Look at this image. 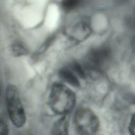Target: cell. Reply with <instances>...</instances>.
I'll return each instance as SVG.
<instances>
[{"instance_id": "6da1fadb", "label": "cell", "mask_w": 135, "mask_h": 135, "mask_svg": "<svg viewBox=\"0 0 135 135\" xmlns=\"http://www.w3.org/2000/svg\"><path fill=\"white\" fill-rule=\"evenodd\" d=\"M48 102L54 113L64 116L73 109L76 97L74 92L68 86L62 83L55 82L51 86Z\"/></svg>"}, {"instance_id": "7a4b0ae2", "label": "cell", "mask_w": 135, "mask_h": 135, "mask_svg": "<svg viewBox=\"0 0 135 135\" xmlns=\"http://www.w3.org/2000/svg\"><path fill=\"white\" fill-rule=\"evenodd\" d=\"M6 100L8 113L12 122L16 127H23L26 121V115L19 92L15 85L10 84L7 86Z\"/></svg>"}, {"instance_id": "3957f363", "label": "cell", "mask_w": 135, "mask_h": 135, "mask_svg": "<svg viewBox=\"0 0 135 135\" xmlns=\"http://www.w3.org/2000/svg\"><path fill=\"white\" fill-rule=\"evenodd\" d=\"M74 123L80 134L93 135L98 130L100 121L95 113L90 108H79L74 114Z\"/></svg>"}, {"instance_id": "277c9868", "label": "cell", "mask_w": 135, "mask_h": 135, "mask_svg": "<svg viewBox=\"0 0 135 135\" xmlns=\"http://www.w3.org/2000/svg\"><path fill=\"white\" fill-rule=\"evenodd\" d=\"M110 51L104 46L93 49L86 55L82 65L86 74L88 72H100L110 57Z\"/></svg>"}, {"instance_id": "5b68a950", "label": "cell", "mask_w": 135, "mask_h": 135, "mask_svg": "<svg viewBox=\"0 0 135 135\" xmlns=\"http://www.w3.org/2000/svg\"><path fill=\"white\" fill-rule=\"evenodd\" d=\"M91 32L90 21L86 17H83L69 26L66 30L65 34L72 43L76 44L89 37Z\"/></svg>"}, {"instance_id": "8992f818", "label": "cell", "mask_w": 135, "mask_h": 135, "mask_svg": "<svg viewBox=\"0 0 135 135\" xmlns=\"http://www.w3.org/2000/svg\"><path fill=\"white\" fill-rule=\"evenodd\" d=\"M59 75L62 80L74 87L80 85L78 75L69 66L61 68L59 71Z\"/></svg>"}, {"instance_id": "52a82bcc", "label": "cell", "mask_w": 135, "mask_h": 135, "mask_svg": "<svg viewBox=\"0 0 135 135\" xmlns=\"http://www.w3.org/2000/svg\"><path fill=\"white\" fill-rule=\"evenodd\" d=\"M69 118L66 115L62 116L53 124L52 135H69Z\"/></svg>"}, {"instance_id": "ba28073f", "label": "cell", "mask_w": 135, "mask_h": 135, "mask_svg": "<svg viewBox=\"0 0 135 135\" xmlns=\"http://www.w3.org/2000/svg\"><path fill=\"white\" fill-rule=\"evenodd\" d=\"M11 51L15 56L26 55L28 53V50L25 45L19 41L13 43L11 46Z\"/></svg>"}, {"instance_id": "9c48e42d", "label": "cell", "mask_w": 135, "mask_h": 135, "mask_svg": "<svg viewBox=\"0 0 135 135\" xmlns=\"http://www.w3.org/2000/svg\"><path fill=\"white\" fill-rule=\"evenodd\" d=\"M81 3V1L78 0H66L62 3V6L64 9L71 11L76 8Z\"/></svg>"}, {"instance_id": "30bf717a", "label": "cell", "mask_w": 135, "mask_h": 135, "mask_svg": "<svg viewBox=\"0 0 135 135\" xmlns=\"http://www.w3.org/2000/svg\"><path fill=\"white\" fill-rule=\"evenodd\" d=\"M8 129L7 124L1 119V126H0V135H8Z\"/></svg>"}, {"instance_id": "8fae6325", "label": "cell", "mask_w": 135, "mask_h": 135, "mask_svg": "<svg viewBox=\"0 0 135 135\" xmlns=\"http://www.w3.org/2000/svg\"><path fill=\"white\" fill-rule=\"evenodd\" d=\"M129 131L131 135H135V113L131 118L129 126Z\"/></svg>"}]
</instances>
